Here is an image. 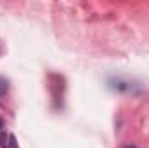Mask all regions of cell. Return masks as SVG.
Wrapping results in <instances>:
<instances>
[{"label":"cell","instance_id":"6da1fadb","mask_svg":"<svg viewBox=\"0 0 149 148\" xmlns=\"http://www.w3.org/2000/svg\"><path fill=\"white\" fill-rule=\"evenodd\" d=\"M7 91H9V82H7L5 78L0 77V99L7 94Z\"/></svg>","mask_w":149,"mask_h":148},{"label":"cell","instance_id":"7a4b0ae2","mask_svg":"<svg viewBox=\"0 0 149 148\" xmlns=\"http://www.w3.org/2000/svg\"><path fill=\"white\" fill-rule=\"evenodd\" d=\"M5 148H17V143H16L14 134H9V141H7V147Z\"/></svg>","mask_w":149,"mask_h":148},{"label":"cell","instance_id":"3957f363","mask_svg":"<svg viewBox=\"0 0 149 148\" xmlns=\"http://www.w3.org/2000/svg\"><path fill=\"white\" fill-rule=\"evenodd\" d=\"M128 148H135V147H128Z\"/></svg>","mask_w":149,"mask_h":148},{"label":"cell","instance_id":"277c9868","mask_svg":"<svg viewBox=\"0 0 149 148\" xmlns=\"http://www.w3.org/2000/svg\"><path fill=\"white\" fill-rule=\"evenodd\" d=\"M0 125H2V122H0Z\"/></svg>","mask_w":149,"mask_h":148}]
</instances>
